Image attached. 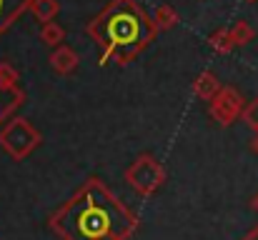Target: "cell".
<instances>
[{"mask_svg": "<svg viewBox=\"0 0 258 240\" xmlns=\"http://www.w3.org/2000/svg\"><path fill=\"white\" fill-rule=\"evenodd\" d=\"M231 38H233L236 48H241V45H248V43L256 38V30L251 28V23H246V20H238V23L231 28Z\"/></svg>", "mask_w": 258, "mask_h": 240, "instance_id": "5bb4252c", "label": "cell"}, {"mask_svg": "<svg viewBox=\"0 0 258 240\" xmlns=\"http://www.w3.org/2000/svg\"><path fill=\"white\" fill-rule=\"evenodd\" d=\"M243 108H246V103L236 88H221L208 105L213 120L221 125H231L238 115H243Z\"/></svg>", "mask_w": 258, "mask_h": 240, "instance_id": "5b68a950", "label": "cell"}, {"mask_svg": "<svg viewBox=\"0 0 258 240\" xmlns=\"http://www.w3.org/2000/svg\"><path fill=\"white\" fill-rule=\"evenodd\" d=\"M196 95L201 98V100H206V103H211L213 98H216V93L221 90V83L218 78L211 73V70H206V73H201L198 78H196Z\"/></svg>", "mask_w": 258, "mask_h": 240, "instance_id": "9c48e42d", "label": "cell"}, {"mask_svg": "<svg viewBox=\"0 0 258 240\" xmlns=\"http://www.w3.org/2000/svg\"><path fill=\"white\" fill-rule=\"evenodd\" d=\"M208 45H211L218 55H228V53L236 48V43H233V38H231V28H228V30H226V28L213 30L211 38H208Z\"/></svg>", "mask_w": 258, "mask_h": 240, "instance_id": "30bf717a", "label": "cell"}, {"mask_svg": "<svg viewBox=\"0 0 258 240\" xmlns=\"http://www.w3.org/2000/svg\"><path fill=\"white\" fill-rule=\"evenodd\" d=\"M246 3H256V0H246Z\"/></svg>", "mask_w": 258, "mask_h": 240, "instance_id": "d6986e66", "label": "cell"}, {"mask_svg": "<svg viewBox=\"0 0 258 240\" xmlns=\"http://www.w3.org/2000/svg\"><path fill=\"white\" fill-rule=\"evenodd\" d=\"M23 90L18 85V75L10 65L0 63V125H5L10 120V115L18 110V105L23 103Z\"/></svg>", "mask_w": 258, "mask_h": 240, "instance_id": "8992f818", "label": "cell"}, {"mask_svg": "<svg viewBox=\"0 0 258 240\" xmlns=\"http://www.w3.org/2000/svg\"><path fill=\"white\" fill-rule=\"evenodd\" d=\"M153 20H156L158 30H171V28H175V23H178V13H175L173 5L163 3V5H158L153 10Z\"/></svg>", "mask_w": 258, "mask_h": 240, "instance_id": "7c38bea8", "label": "cell"}, {"mask_svg": "<svg viewBox=\"0 0 258 240\" xmlns=\"http://www.w3.org/2000/svg\"><path fill=\"white\" fill-rule=\"evenodd\" d=\"M125 180L141 195H153L166 183V170H163V165L153 155H141L125 170Z\"/></svg>", "mask_w": 258, "mask_h": 240, "instance_id": "277c9868", "label": "cell"}, {"mask_svg": "<svg viewBox=\"0 0 258 240\" xmlns=\"http://www.w3.org/2000/svg\"><path fill=\"white\" fill-rule=\"evenodd\" d=\"M251 205H253V210H258V193L253 195V200H251Z\"/></svg>", "mask_w": 258, "mask_h": 240, "instance_id": "e0dca14e", "label": "cell"}, {"mask_svg": "<svg viewBox=\"0 0 258 240\" xmlns=\"http://www.w3.org/2000/svg\"><path fill=\"white\" fill-rule=\"evenodd\" d=\"M40 143V133L23 118H13L0 128V145L10 153V158L23 160L28 158Z\"/></svg>", "mask_w": 258, "mask_h": 240, "instance_id": "3957f363", "label": "cell"}, {"mask_svg": "<svg viewBox=\"0 0 258 240\" xmlns=\"http://www.w3.org/2000/svg\"><path fill=\"white\" fill-rule=\"evenodd\" d=\"M88 35L100 48V65L110 60L125 65L153 43L158 25L153 15L138 5V0H110L88 23Z\"/></svg>", "mask_w": 258, "mask_h": 240, "instance_id": "7a4b0ae2", "label": "cell"}, {"mask_svg": "<svg viewBox=\"0 0 258 240\" xmlns=\"http://www.w3.org/2000/svg\"><path fill=\"white\" fill-rule=\"evenodd\" d=\"M50 228L66 240H128L136 218L95 178L50 215Z\"/></svg>", "mask_w": 258, "mask_h": 240, "instance_id": "6da1fadb", "label": "cell"}, {"mask_svg": "<svg viewBox=\"0 0 258 240\" xmlns=\"http://www.w3.org/2000/svg\"><path fill=\"white\" fill-rule=\"evenodd\" d=\"M241 118H243V123H246L251 130H256L258 133V98L256 100H251V103L243 108V115H241Z\"/></svg>", "mask_w": 258, "mask_h": 240, "instance_id": "9a60e30c", "label": "cell"}, {"mask_svg": "<svg viewBox=\"0 0 258 240\" xmlns=\"http://www.w3.org/2000/svg\"><path fill=\"white\" fill-rule=\"evenodd\" d=\"M253 150L258 153V133H256V138H253Z\"/></svg>", "mask_w": 258, "mask_h": 240, "instance_id": "ac0fdd59", "label": "cell"}, {"mask_svg": "<svg viewBox=\"0 0 258 240\" xmlns=\"http://www.w3.org/2000/svg\"><path fill=\"white\" fill-rule=\"evenodd\" d=\"M60 10V3L58 0H33L30 3V13L40 20V23H50Z\"/></svg>", "mask_w": 258, "mask_h": 240, "instance_id": "8fae6325", "label": "cell"}, {"mask_svg": "<svg viewBox=\"0 0 258 240\" xmlns=\"http://www.w3.org/2000/svg\"><path fill=\"white\" fill-rule=\"evenodd\" d=\"M243 240H258V225H256V228H253V230H251V233H248V235H246Z\"/></svg>", "mask_w": 258, "mask_h": 240, "instance_id": "2e32d148", "label": "cell"}, {"mask_svg": "<svg viewBox=\"0 0 258 240\" xmlns=\"http://www.w3.org/2000/svg\"><path fill=\"white\" fill-rule=\"evenodd\" d=\"M50 65H53L55 73L71 75V73H76V68H78V55H76V50H73L71 45H58V48L53 50V55H50Z\"/></svg>", "mask_w": 258, "mask_h": 240, "instance_id": "52a82bcc", "label": "cell"}, {"mask_svg": "<svg viewBox=\"0 0 258 240\" xmlns=\"http://www.w3.org/2000/svg\"><path fill=\"white\" fill-rule=\"evenodd\" d=\"M40 40L45 43V45H53V48H58V45H63V40H66V30L58 25V23H43V30H40Z\"/></svg>", "mask_w": 258, "mask_h": 240, "instance_id": "4fadbf2b", "label": "cell"}, {"mask_svg": "<svg viewBox=\"0 0 258 240\" xmlns=\"http://www.w3.org/2000/svg\"><path fill=\"white\" fill-rule=\"evenodd\" d=\"M30 3H33V0H0V35H3L25 10H30Z\"/></svg>", "mask_w": 258, "mask_h": 240, "instance_id": "ba28073f", "label": "cell"}]
</instances>
